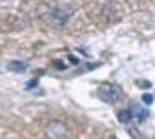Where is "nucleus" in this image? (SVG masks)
Instances as JSON below:
<instances>
[{
  "label": "nucleus",
  "instance_id": "nucleus-6",
  "mask_svg": "<svg viewBox=\"0 0 155 139\" xmlns=\"http://www.w3.org/2000/svg\"><path fill=\"white\" fill-rule=\"evenodd\" d=\"M117 117H119V121H120L122 124H128V123L131 121V112H130V110H120V112L117 114Z\"/></svg>",
  "mask_w": 155,
  "mask_h": 139
},
{
  "label": "nucleus",
  "instance_id": "nucleus-4",
  "mask_svg": "<svg viewBox=\"0 0 155 139\" xmlns=\"http://www.w3.org/2000/svg\"><path fill=\"white\" fill-rule=\"evenodd\" d=\"M130 112H131V119H135L137 123H144L150 117V110L146 106H140V104H133Z\"/></svg>",
  "mask_w": 155,
  "mask_h": 139
},
{
  "label": "nucleus",
  "instance_id": "nucleus-5",
  "mask_svg": "<svg viewBox=\"0 0 155 139\" xmlns=\"http://www.w3.org/2000/svg\"><path fill=\"white\" fill-rule=\"evenodd\" d=\"M28 68H29V64L24 62V60H11V62H8V70L13 72V73H24Z\"/></svg>",
  "mask_w": 155,
  "mask_h": 139
},
{
  "label": "nucleus",
  "instance_id": "nucleus-7",
  "mask_svg": "<svg viewBox=\"0 0 155 139\" xmlns=\"http://www.w3.org/2000/svg\"><path fill=\"white\" fill-rule=\"evenodd\" d=\"M142 103H144V104H151V103H153V95H151V93H144V95H142Z\"/></svg>",
  "mask_w": 155,
  "mask_h": 139
},
{
  "label": "nucleus",
  "instance_id": "nucleus-2",
  "mask_svg": "<svg viewBox=\"0 0 155 139\" xmlns=\"http://www.w3.org/2000/svg\"><path fill=\"white\" fill-rule=\"evenodd\" d=\"M46 139H66L68 135V126L62 121H49L44 128Z\"/></svg>",
  "mask_w": 155,
  "mask_h": 139
},
{
  "label": "nucleus",
  "instance_id": "nucleus-8",
  "mask_svg": "<svg viewBox=\"0 0 155 139\" xmlns=\"http://www.w3.org/2000/svg\"><path fill=\"white\" fill-rule=\"evenodd\" d=\"M135 84H137V86H142V88H150V83H148V81H137Z\"/></svg>",
  "mask_w": 155,
  "mask_h": 139
},
{
  "label": "nucleus",
  "instance_id": "nucleus-1",
  "mask_svg": "<svg viewBox=\"0 0 155 139\" xmlns=\"http://www.w3.org/2000/svg\"><path fill=\"white\" fill-rule=\"evenodd\" d=\"M120 95H122V90L117 84H102L97 88V97L106 104H115L120 99Z\"/></svg>",
  "mask_w": 155,
  "mask_h": 139
},
{
  "label": "nucleus",
  "instance_id": "nucleus-9",
  "mask_svg": "<svg viewBox=\"0 0 155 139\" xmlns=\"http://www.w3.org/2000/svg\"><path fill=\"white\" fill-rule=\"evenodd\" d=\"M55 62V68H58V70H64V64H60V60H53Z\"/></svg>",
  "mask_w": 155,
  "mask_h": 139
},
{
  "label": "nucleus",
  "instance_id": "nucleus-3",
  "mask_svg": "<svg viewBox=\"0 0 155 139\" xmlns=\"http://www.w3.org/2000/svg\"><path fill=\"white\" fill-rule=\"evenodd\" d=\"M71 13H73L71 8H53V9L49 11V20H51L55 26H64V24H68Z\"/></svg>",
  "mask_w": 155,
  "mask_h": 139
}]
</instances>
